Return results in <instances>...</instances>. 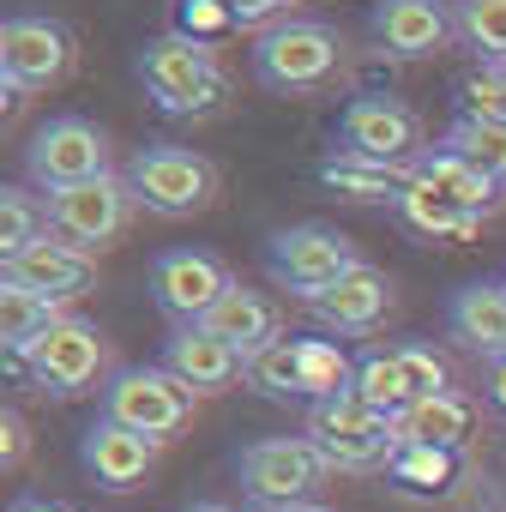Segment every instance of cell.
<instances>
[{"instance_id":"obj_1","label":"cell","mask_w":506,"mask_h":512,"mask_svg":"<svg viewBox=\"0 0 506 512\" xmlns=\"http://www.w3.org/2000/svg\"><path fill=\"white\" fill-rule=\"evenodd\" d=\"M139 79H145V97L163 109V115H211L223 103V67L211 55V43L187 37V31H163L145 43L139 55Z\"/></svg>"},{"instance_id":"obj_2","label":"cell","mask_w":506,"mask_h":512,"mask_svg":"<svg viewBox=\"0 0 506 512\" xmlns=\"http://www.w3.org/2000/svg\"><path fill=\"white\" fill-rule=\"evenodd\" d=\"M344 67V43L332 25L320 19H284L272 31L253 37V79H260L266 91H320L332 85Z\"/></svg>"},{"instance_id":"obj_3","label":"cell","mask_w":506,"mask_h":512,"mask_svg":"<svg viewBox=\"0 0 506 512\" xmlns=\"http://www.w3.org/2000/svg\"><path fill=\"white\" fill-rule=\"evenodd\" d=\"M308 440L326 452L332 470H380V464H392V452H398L392 416H380L374 404H362L356 386L338 392V398L308 404Z\"/></svg>"},{"instance_id":"obj_4","label":"cell","mask_w":506,"mask_h":512,"mask_svg":"<svg viewBox=\"0 0 506 512\" xmlns=\"http://www.w3.org/2000/svg\"><path fill=\"white\" fill-rule=\"evenodd\" d=\"M127 187L157 217H193L211 205L217 169H211V157H199L187 145H139L127 163Z\"/></svg>"},{"instance_id":"obj_5","label":"cell","mask_w":506,"mask_h":512,"mask_svg":"<svg viewBox=\"0 0 506 512\" xmlns=\"http://www.w3.org/2000/svg\"><path fill=\"white\" fill-rule=\"evenodd\" d=\"M356 260V247L332 229V223H296V229H278L272 247H266V272L278 290H290L296 302H320Z\"/></svg>"},{"instance_id":"obj_6","label":"cell","mask_w":506,"mask_h":512,"mask_svg":"<svg viewBox=\"0 0 506 512\" xmlns=\"http://www.w3.org/2000/svg\"><path fill=\"white\" fill-rule=\"evenodd\" d=\"M338 151L344 157H368L380 169H416L422 157V121L398 103V97H350L338 115Z\"/></svg>"},{"instance_id":"obj_7","label":"cell","mask_w":506,"mask_h":512,"mask_svg":"<svg viewBox=\"0 0 506 512\" xmlns=\"http://www.w3.org/2000/svg\"><path fill=\"white\" fill-rule=\"evenodd\" d=\"M25 175H31L43 193L97 181V175H109V133L91 127L85 115H55V121H43V127L31 133V145H25Z\"/></svg>"},{"instance_id":"obj_8","label":"cell","mask_w":506,"mask_h":512,"mask_svg":"<svg viewBox=\"0 0 506 512\" xmlns=\"http://www.w3.org/2000/svg\"><path fill=\"white\" fill-rule=\"evenodd\" d=\"M103 416L133 428V434H151L157 446L193 416V392L157 362V368H115L109 386H103Z\"/></svg>"},{"instance_id":"obj_9","label":"cell","mask_w":506,"mask_h":512,"mask_svg":"<svg viewBox=\"0 0 506 512\" xmlns=\"http://www.w3.org/2000/svg\"><path fill=\"white\" fill-rule=\"evenodd\" d=\"M326 452L308 440V434H278V440H253L241 452V488L247 500L260 506H290V500H308L326 476Z\"/></svg>"},{"instance_id":"obj_10","label":"cell","mask_w":506,"mask_h":512,"mask_svg":"<svg viewBox=\"0 0 506 512\" xmlns=\"http://www.w3.org/2000/svg\"><path fill=\"white\" fill-rule=\"evenodd\" d=\"M229 290H235L229 266L217 260V253H205V247H169V253H157V266H151V296H157V308L175 326H205V314Z\"/></svg>"},{"instance_id":"obj_11","label":"cell","mask_w":506,"mask_h":512,"mask_svg":"<svg viewBox=\"0 0 506 512\" xmlns=\"http://www.w3.org/2000/svg\"><path fill=\"white\" fill-rule=\"evenodd\" d=\"M133 187H127V175H97V181H79V187H61V193H49L43 199V211H49V229L55 235H67V241H79V247H109L121 229H127V217H133Z\"/></svg>"},{"instance_id":"obj_12","label":"cell","mask_w":506,"mask_h":512,"mask_svg":"<svg viewBox=\"0 0 506 512\" xmlns=\"http://www.w3.org/2000/svg\"><path fill=\"white\" fill-rule=\"evenodd\" d=\"M73 67V31L43 13H13L0 25V79L13 91H49Z\"/></svg>"},{"instance_id":"obj_13","label":"cell","mask_w":506,"mask_h":512,"mask_svg":"<svg viewBox=\"0 0 506 512\" xmlns=\"http://www.w3.org/2000/svg\"><path fill=\"white\" fill-rule=\"evenodd\" d=\"M109 362V344H103V332L97 326H85V320H61V326H49L37 344H31V356L19 362L43 392H55V398H73V392H85L91 380H97V368Z\"/></svg>"},{"instance_id":"obj_14","label":"cell","mask_w":506,"mask_h":512,"mask_svg":"<svg viewBox=\"0 0 506 512\" xmlns=\"http://www.w3.org/2000/svg\"><path fill=\"white\" fill-rule=\"evenodd\" d=\"M0 278H13V284H25V290H37V296L67 302V296H79V290L97 278V260H91V247H79V241L43 229L25 253L0 260Z\"/></svg>"},{"instance_id":"obj_15","label":"cell","mask_w":506,"mask_h":512,"mask_svg":"<svg viewBox=\"0 0 506 512\" xmlns=\"http://www.w3.org/2000/svg\"><path fill=\"white\" fill-rule=\"evenodd\" d=\"M368 31H374L386 61H428V55L446 49V37L458 25H452V13L440 0H374Z\"/></svg>"},{"instance_id":"obj_16","label":"cell","mask_w":506,"mask_h":512,"mask_svg":"<svg viewBox=\"0 0 506 512\" xmlns=\"http://www.w3.org/2000/svg\"><path fill=\"white\" fill-rule=\"evenodd\" d=\"M79 458H85V470L97 476V488L127 494V488H139L145 470L157 464V440H151V434H133V428H121V422H109V416H97V422L85 428V440H79Z\"/></svg>"},{"instance_id":"obj_17","label":"cell","mask_w":506,"mask_h":512,"mask_svg":"<svg viewBox=\"0 0 506 512\" xmlns=\"http://www.w3.org/2000/svg\"><path fill=\"white\" fill-rule=\"evenodd\" d=\"M163 368L199 398V392H223V386L241 380V350L223 344V338L205 332V326H175V332L163 338Z\"/></svg>"},{"instance_id":"obj_18","label":"cell","mask_w":506,"mask_h":512,"mask_svg":"<svg viewBox=\"0 0 506 512\" xmlns=\"http://www.w3.org/2000/svg\"><path fill=\"white\" fill-rule=\"evenodd\" d=\"M314 308V320L326 326V332H344V338H362V332H374L380 320H386V308H392V284H386V272H374L368 260L362 266H350L320 302H308Z\"/></svg>"},{"instance_id":"obj_19","label":"cell","mask_w":506,"mask_h":512,"mask_svg":"<svg viewBox=\"0 0 506 512\" xmlns=\"http://www.w3.org/2000/svg\"><path fill=\"white\" fill-rule=\"evenodd\" d=\"M446 326L464 350L500 362L506 356V278H476V284H458L452 302H446Z\"/></svg>"},{"instance_id":"obj_20","label":"cell","mask_w":506,"mask_h":512,"mask_svg":"<svg viewBox=\"0 0 506 512\" xmlns=\"http://www.w3.org/2000/svg\"><path fill=\"white\" fill-rule=\"evenodd\" d=\"M476 398H464V392H440V398H416V404H404L398 416H392V434H398V446H464L470 440V428H476Z\"/></svg>"},{"instance_id":"obj_21","label":"cell","mask_w":506,"mask_h":512,"mask_svg":"<svg viewBox=\"0 0 506 512\" xmlns=\"http://www.w3.org/2000/svg\"><path fill=\"white\" fill-rule=\"evenodd\" d=\"M410 175H422L434 193H446V199H452V205H464L470 217H488V211L500 205V181H494L488 169H476L470 157H458L452 145H434V151H422Z\"/></svg>"},{"instance_id":"obj_22","label":"cell","mask_w":506,"mask_h":512,"mask_svg":"<svg viewBox=\"0 0 506 512\" xmlns=\"http://www.w3.org/2000/svg\"><path fill=\"white\" fill-rule=\"evenodd\" d=\"M205 332H217L223 344H235L241 362H247V356H260L272 338H284V332H278V308H272L260 290H241V284L205 314Z\"/></svg>"},{"instance_id":"obj_23","label":"cell","mask_w":506,"mask_h":512,"mask_svg":"<svg viewBox=\"0 0 506 512\" xmlns=\"http://www.w3.org/2000/svg\"><path fill=\"white\" fill-rule=\"evenodd\" d=\"M67 314H61V302L55 296H37V290H25V284H13V278H0V350H7V362L19 368L25 356H31V344L49 332V326H61Z\"/></svg>"},{"instance_id":"obj_24","label":"cell","mask_w":506,"mask_h":512,"mask_svg":"<svg viewBox=\"0 0 506 512\" xmlns=\"http://www.w3.org/2000/svg\"><path fill=\"white\" fill-rule=\"evenodd\" d=\"M392 211L404 217V229H416V235H428V241H476V235H482V217H470L464 205H452L446 193H434L422 175L404 181V193H398Z\"/></svg>"},{"instance_id":"obj_25","label":"cell","mask_w":506,"mask_h":512,"mask_svg":"<svg viewBox=\"0 0 506 512\" xmlns=\"http://www.w3.org/2000/svg\"><path fill=\"white\" fill-rule=\"evenodd\" d=\"M320 181L338 193V199H356V205H398V193H404V169H380V163H368V157H344V151H332L326 163H320Z\"/></svg>"},{"instance_id":"obj_26","label":"cell","mask_w":506,"mask_h":512,"mask_svg":"<svg viewBox=\"0 0 506 512\" xmlns=\"http://www.w3.org/2000/svg\"><path fill=\"white\" fill-rule=\"evenodd\" d=\"M241 380L260 386L266 398H302V338H272L260 356L241 362Z\"/></svg>"},{"instance_id":"obj_27","label":"cell","mask_w":506,"mask_h":512,"mask_svg":"<svg viewBox=\"0 0 506 512\" xmlns=\"http://www.w3.org/2000/svg\"><path fill=\"white\" fill-rule=\"evenodd\" d=\"M356 398L374 404L380 416H398L410 404V386H404V362L398 350H362L356 356Z\"/></svg>"},{"instance_id":"obj_28","label":"cell","mask_w":506,"mask_h":512,"mask_svg":"<svg viewBox=\"0 0 506 512\" xmlns=\"http://www.w3.org/2000/svg\"><path fill=\"white\" fill-rule=\"evenodd\" d=\"M386 476L398 488H410V494H440L458 476V452L452 446H398L392 464H386Z\"/></svg>"},{"instance_id":"obj_29","label":"cell","mask_w":506,"mask_h":512,"mask_svg":"<svg viewBox=\"0 0 506 512\" xmlns=\"http://www.w3.org/2000/svg\"><path fill=\"white\" fill-rule=\"evenodd\" d=\"M350 386H356V362L332 338H302V398L320 404V398H338Z\"/></svg>"},{"instance_id":"obj_30","label":"cell","mask_w":506,"mask_h":512,"mask_svg":"<svg viewBox=\"0 0 506 512\" xmlns=\"http://www.w3.org/2000/svg\"><path fill=\"white\" fill-rule=\"evenodd\" d=\"M440 145H452L458 157H470L476 169H488L494 181H506V121H470V115H458Z\"/></svg>"},{"instance_id":"obj_31","label":"cell","mask_w":506,"mask_h":512,"mask_svg":"<svg viewBox=\"0 0 506 512\" xmlns=\"http://www.w3.org/2000/svg\"><path fill=\"white\" fill-rule=\"evenodd\" d=\"M452 25L482 61H506V0H458Z\"/></svg>"},{"instance_id":"obj_32","label":"cell","mask_w":506,"mask_h":512,"mask_svg":"<svg viewBox=\"0 0 506 512\" xmlns=\"http://www.w3.org/2000/svg\"><path fill=\"white\" fill-rule=\"evenodd\" d=\"M43 229H49V211H43L25 187H0V260L25 253Z\"/></svg>"},{"instance_id":"obj_33","label":"cell","mask_w":506,"mask_h":512,"mask_svg":"<svg viewBox=\"0 0 506 512\" xmlns=\"http://www.w3.org/2000/svg\"><path fill=\"white\" fill-rule=\"evenodd\" d=\"M458 115H470V121H506V61H476L458 79Z\"/></svg>"},{"instance_id":"obj_34","label":"cell","mask_w":506,"mask_h":512,"mask_svg":"<svg viewBox=\"0 0 506 512\" xmlns=\"http://www.w3.org/2000/svg\"><path fill=\"white\" fill-rule=\"evenodd\" d=\"M398 362H404L410 404H416V398H440V392H452V386H446V362H440L428 344H398Z\"/></svg>"},{"instance_id":"obj_35","label":"cell","mask_w":506,"mask_h":512,"mask_svg":"<svg viewBox=\"0 0 506 512\" xmlns=\"http://www.w3.org/2000/svg\"><path fill=\"white\" fill-rule=\"evenodd\" d=\"M175 31H187V37H199V43H211V37L235 31L229 0H175Z\"/></svg>"},{"instance_id":"obj_36","label":"cell","mask_w":506,"mask_h":512,"mask_svg":"<svg viewBox=\"0 0 506 512\" xmlns=\"http://www.w3.org/2000/svg\"><path fill=\"white\" fill-rule=\"evenodd\" d=\"M290 7L296 0H229V19H235V31H272L290 19Z\"/></svg>"},{"instance_id":"obj_37","label":"cell","mask_w":506,"mask_h":512,"mask_svg":"<svg viewBox=\"0 0 506 512\" xmlns=\"http://www.w3.org/2000/svg\"><path fill=\"white\" fill-rule=\"evenodd\" d=\"M482 392H488V404L506 416V356H500V362H488V386H482Z\"/></svg>"},{"instance_id":"obj_38","label":"cell","mask_w":506,"mask_h":512,"mask_svg":"<svg viewBox=\"0 0 506 512\" xmlns=\"http://www.w3.org/2000/svg\"><path fill=\"white\" fill-rule=\"evenodd\" d=\"M0 434H7V464H19V452H25V422L7 410V416H0Z\"/></svg>"},{"instance_id":"obj_39","label":"cell","mask_w":506,"mask_h":512,"mask_svg":"<svg viewBox=\"0 0 506 512\" xmlns=\"http://www.w3.org/2000/svg\"><path fill=\"white\" fill-rule=\"evenodd\" d=\"M260 512H326V506H314V500H290V506H260Z\"/></svg>"},{"instance_id":"obj_40","label":"cell","mask_w":506,"mask_h":512,"mask_svg":"<svg viewBox=\"0 0 506 512\" xmlns=\"http://www.w3.org/2000/svg\"><path fill=\"white\" fill-rule=\"evenodd\" d=\"M13 512H67V506H49V500H19Z\"/></svg>"},{"instance_id":"obj_41","label":"cell","mask_w":506,"mask_h":512,"mask_svg":"<svg viewBox=\"0 0 506 512\" xmlns=\"http://www.w3.org/2000/svg\"><path fill=\"white\" fill-rule=\"evenodd\" d=\"M187 512H229V506H217V500H199V506H187Z\"/></svg>"}]
</instances>
